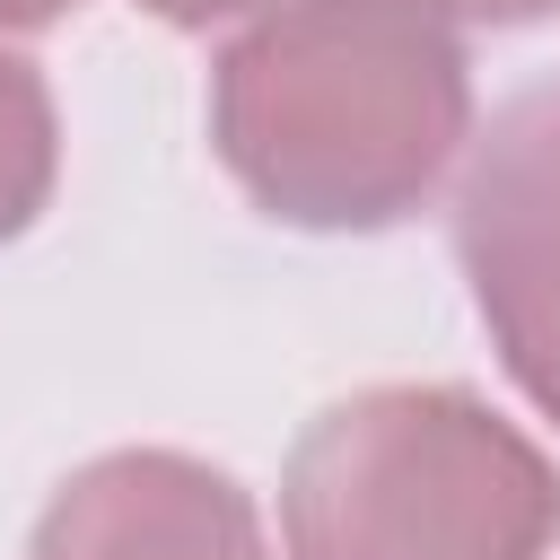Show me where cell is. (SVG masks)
Returning a JSON list of instances; mask_svg holds the SVG:
<instances>
[{
    "label": "cell",
    "mask_w": 560,
    "mask_h": 560,
    "mask_svg": "<svg viewBox=\"0 0 560 560\" xmlns=\"http://www.w3.org/2000/svg\"><path fill=\"white\" fill-rule=\"evenodd\" d=\"M464 9H499V0H464Z\"/></svg>",
    "instance_id": "cell-2"
},
{
    "label": "cell",
    "mask_w": 560,
    "mask_h": 560,
    "mask_svg": "<svg viewBox=\"0 0 560 560\" xmlns=\"http://www.w3.org/2000/svg\"><path fill=\"white\" fill-rule=\"evenodd\" d=\"M464 254L525 385L560 411V88L525 96L472 166Z\"/></svg>",
    "instance_id": "cell-1"
}]
</instances>
